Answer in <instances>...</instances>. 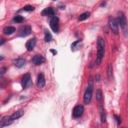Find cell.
<instances>
[{"label": "cell", "mask_w": 128, "mask_h": 128, "mask_svg": "<svg viewBox=\"0 0 128 128\" xmlns=\"http://www.w3.org/2000/svg\"><path fill=\"white\" fill-rule=\"evenodd\" d=\"M24 114V111L23 110H19V111H16V112H14L10 117H11V119H13V120H16V119H18V118H20L22 115Z\"/></svg>", "instance_id": "cell-17"}, {"label": "cell", "mask_w": 128, "mask_h": 128, "mask_svg": "<svg viewBox=\"0 0 128 128\" xmlns=\"http://www.w3.org/2000/svg\"><path fill=\"white\" fill-rule=\"evenodd\" d=\"M99 111H100V118H101V122L104 123L106 121V114H105V110L102 107V105H99Z\"/></svg>", "instance_id": "cell-16"}, {"label": "cell", "mask_w": 128, "mask_h": 128, "mask_svg": "<svg viewBox=\"0 0 128 128\" xmlns=\"http://www.w3.org/2000/svg\"><path fill=\"white\" fill-rule=\"evenodd\" d=\"M89 16H90V13H89V12H84V13H82V14L79 16L78 20H79V21H83V20L87 19Z\"/></svg>", "instance_id": "cell-18"}, {"label": "cell", "mask_w": 128, "mask_h": 128, "mask_svg": "<svg viewBox=\"0 0 128 128\" xmlns=\"http://www.w3.org/2000/svg\"><path fill=\"white\" fill-rule=\"evenodd\" d=\"M96 99H97V101H101L102 100V92H101L100 89L96 90Z\"/></svg>", "instance_id": "cell-22"}, {"label": "cell", "mask_w": 128, "mask_h": 128, "mask_svg": "<svg viewBox=\"0 0 128 128\" xmlns=\"http://www.w3.org/2000/svg\"><path fill=\"white\" fill-rule=\"evenodd\" d=\"M13 21H14V22H16V23H21V22H23V21H24V18H23L22 16H20V15H17V16H15V17H14Z\"/></svg>", "instance_id": "cell-21"}, {"label": "cell", "mask_w": 128, "mask_h": 128, "mask_svg": "<svg viewBox=\"0 0 128 128\" xmlns=\"http://www.w3.org/2000/svg\"><path fill=\"white\" fill-rule=\"evenodd\" d=\"M83 112H84L83 106H82V105H76V106L74 107V109H73V116H74L75 118H78V117L82 116Z\"/></svg>", "instance_id": "cell-6"}, {"label": "cell", "mask_w": 128, "mask_h": 128, "mask_svg": "<svg viewBox=\"0 0 128 128\" xmlns=\"http://www.w3.org/2000/svg\"><path fill=\"white\" fill-rule=\"evenodd\" d=\"M117 21H118V24L120 25L122 31L124 32V35L126 36L127 35V20H126V17L124 15L123 12H118V17H117Z\"/></svg>", "instance_id": "cell-2"}, {"label": "cell", "mask_w": 128, "mask_h": 128, "mask_svg": "<svg viewBox=\"0 0 128 128\" xmlns=\"http://www.w3.org/2000/svg\"><path fill=\"white\" fill-rule=\"evenodd\" d=\"M78 45H80V40H77V41H75L74 43H72V45H71V50L72 51H75L76 49H77V46Z\"/></svg>", "instance_id": "cell-23"}, {"label": "cell", "mask_w": 128, "mask_h": 128, "mask_svg": "<svg viewBox=\"0 0 128 128\" xmlns=\"http://www.w3.org/2000/svg\"><path fill=\"white\" fill-rule=\"evenodd\" d=\"M14 65L17 67V68H21V67H23L24 65H25V60L23 59V58H18V59H16V60H14Z\"/></svg>", "instance_id": "cell-14"}, {"label": "cell", "mask_w": 128, "mask_h": 128, "mask_svg": "<svg viewBox=\"0 0 128 128\" xmlns=\"http://www.w3.org/2000/svg\"><path fill=\"white\" fill-rule=\"evenodd\" d=\"M23 11H28V12H31V11H33L34 10V7L33 6H31V5H26V6H24L23 7V9H22Z\"/></svg>", "instance_id": "cell-24"}, {"label": "cell", "mask_w": 128, "mask_h": 128, "mask_svg": "<svg viewBox=\"0 0 128 128\" xmlns=\"http://www.w3.org/2000/svg\"><path fill=\"white\" fill-rule=\"evenodd\" d=\"M112 72H113V69H112V65L109 64L108 67H107V75H108V78L111 79L112 78Z\"/></svg>", "instance_id": "cell-20"}, {"label": "cell", "mask_w": 128, "mask_h": 128, "mask_svg": "<svg viewBox=\"0 0 128 128\" xmlns=\"http://www.w3.org/2000/svg\"><path fill=\"white\" fill-rule=\"evenodd\" d=\"M50 27H51V29H52L55 33H57V32L59 31V19H58V17H56L55 15L52 16L51 19H50Z\"/></svg>", "instance_id": "cell-4"}, {"label": "cell", "mask_w": 128, "mask_h": 128, "mask_svg": "<svg viewBox=\"0 0 128 128\" xmlns=\"http://www.w3.org/2000/svg\"><path fill=\"white\" fill-rule=\"evenodd\" d=\"M12 122H13V119H11L10 116L3 117L2 120H1V122H0V127L3 128V127H5V126H8V125H10Z\"/></svg>", "instance_id": "cell-7"}, {"label": "cell", "mask_w": 128, "mask_h": 128, "mask_svg": "<svg viewBox=\"0 0 128 128\" xmlns=\"http://www.w3.org/2000/svg\"><path fill=\"white\" fill-rule=\"evenodd\" d=\"M109 27H110L111 31H112L114 34H118L119 24H118V21H117L115 18H112V17L109 18Z\"/></svg>", "instance_id": "cell-5"}, {"label": "cell", "mask_w": 128, "mask_h": 128, "mask_svg": "<svg viewBox=\"0 0 128 128\" xmlns=\"http://www.w3.org/2000/svg\"><path fill=\"white\" fill-rule=\"evenodd\" d=\"M115 119L117 120V123H118V124H119V123H121V119H120L118 116H115Z\"/></svg>", "instance_id": "cell-26"}, {"label": "cell", "mask_w": 128, "mask_h": 128, "mask_svg": "<svg viewBox=\"0 0 128 128\" xmlns=\"http://www.w3.org/2000/svg\"><path fill=\"white\" fill-rule=\"evenodd\" d=\"M15 31H16V29H15L14 27H12V26H8V27H5V28L3 29V33H4L5 35H11V34H13Z\"/></svg>", "instance_id": "cell-15"}, {"label": "cell", "mask_w": 128, "mask_h": 128, "mask_svg": "<svg viewBox=\"0 0 128 128\" xmlns=\"http://www.w3.org/2000/svg\"><path fill=\"white\" fill-rule=\"evenodd\" d=\"M51 52H52V53H53V54H56V53H57V52H56V51H55V50H51Z\"/></svg>", "instance_id": "cell-27"}, {"label": "cell", "mask_w": 128, "mask_h": 128, "mask_svg": "<svg viewBox=\"0 0 128 128\" xmlns=\"http://www.w3.org/2000/svg\"><path fill=\"white\" fill-rule=\"evenodd\" d=\"M35 45H36V38H31V39H29L26 42V48H27L28 51L33 50V48L35 47Z\"/></svg>", "instance_id": "cell-9"}, {"label": "cell", "mask_w": 128, "mask_h": 128, "mask_svg": "<svg viewBox=\"0 0 128 128\" xmlns=\"http://www.w3.org/2000/svg\"><path fill=\"white\" fill-rule=\"evenodd\" d=\"M31 33V27L30 26H24L20 30V36H27Z\"/></svg>", "instance_id": "cell-13"}, {"label": "cell", "mask_w": 128, "mask_h": 128, "mask_svg": "<svg viewBox=\"0 0 128 128\" xmlns=\"http://www.w3.org/2000/svg\"><path fill=\"white\" fill-rule=\"evenodd\" d=\"M5 70H6V68H5V67H2V68L0 69V74L3 75V74L5 73Z\"/></svg>", "instance_id": "cell-25"}, {"label": "cell", "mask_w": 128, "mask_h": 128, "mask_svg": "<svg viewBox=\"0 0 128 128\" xmlns=\"http://www.w3.org/2000/svg\"><path fill=\"white\" fill-rule=\"evenodd\" d=\"M41 14H42L43 16H50V17H52V16L55 15V12H54V9H53V8L48 7V8H45V9L42 11Z\"/></svg>", "instance_id": "cell-11"}, {"label": "cell", "mask_w": 128, "mask_h": 128, "mask_svg": "<svg viewBox=\"0 0 128 128\" xmlns=\"http://www.w3.org/2000/svg\"><path fill=\"white\" fill-rule=\"evenodd\" d=\"M92 92H93V84H92V78H90V84L87 87V89H86V91L84 93V97H83V100H84L85 104H89L90 103L91 98H92Z\"/></svg>", "instance_id": "cell-3"}, {"label": "cell", "mask_w": 128, "mask_h": 128, "mask_svg": "<svg viewBox=\"0 0 128 128\" xmlns=\"http://www.w3.org/2000/svg\"><path fill=\"white\" fill-rule=\"evenodd\" d=\"M32 62L35 65H40V64H42V63L45 62V58L43 56H41V55H35L32 58Z\"/></svg>", "instance_id": "cell-8"}, {"label": "cell", "mask_w": 128, "mask_h": 128, "mask_svg": "<svg viewBox=\"0 0 128 128\" xmlns=\"http://www.w3.org/2000/svg\"><path fill=\"white\" fill-rule=\"evenodd\" d=\"M37 86L39 88H42L45 86V78L43 74H39L37 77Z\"/></svg>", "instance_id": "cell-12"}, {"label": "cell", "mask_w": 128, "mask_h": 128, "mask_svg": "<svg viewBox=\"0 0 128 128\" xmlns=\"http://www.w3.org/2000/svg\"><path fill=\"white\" fill-rule=\"evenodd\" d=\"M104 48H105V44H104V40L99 37L97 40V57H96V64H99L104 56Z\"/></svg>", "instance_id": "cell-1"}, {"label": "cell", "mask_w": 128, "mask_h": 128, "mask_svg": "<svg viewBox=\"0 0 128 128\" xmlns=\"http://www.w3.org/2000/svg\"><path fill=\"white\" fill-rule=\"evenodd\" d=\"M30 80H31L30 75L29 74H25L23 76V78H22V87L23 88H27L29 86V84H30Z\"/></svg>", "instance_id": "cell-10"}, {"label": "cell", "mask_w": 128, "mask_h": 128, "mask_svg": "<svg viewBox=\"0 0 128 128\" xmlns=\"http://www.w3.org/2000/svg\"><path fill=\"white\" fill-rule=\"evenodd\" d=\"M44 40L46 42H50L52 40V35L50 34V32H48L47 30L45 31V37H44Z\"/></svg>", "instance_id": "cell-19"}]
</instances>
